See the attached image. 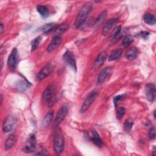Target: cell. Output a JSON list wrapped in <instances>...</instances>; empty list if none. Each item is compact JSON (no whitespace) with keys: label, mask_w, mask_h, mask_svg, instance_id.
Returning a JSON list of instances; mask_svg holds the SVG:
<instances>
[{"label":"cell","mask_w":156,"mask_h":156,"mask_svg":"<svg viewBox=\"0 0 156 156\" xmlns=\"http://www.w3.org/2000/svg\"><path fill=\"white\" fill-rule=\"evenodd\" d=\"M92 9L93 5L91 2H87L82 7L77 15L74 23V25L76 28H80L82 24H84L88 15L92 10Z\"/></svg>","instance_id":"obj_1"},{"label":"cell","mask_w":156,"mask_h":156,"mask_svg":"<svg viewBox=\"0 0 156 156\" xmlns=\"http://www.w3.org/2000/svg\"><path fill=\"white\" fill-rule=\"evenodd\" d=\"M53 147L56 155H60L63 151L64 139L61 132H55L53 139Z\"/></svg>","instance_id":"obj_2"},{"label":"cell","mask_w":156,"mask_h":156,"mask_svg":"<svg viewBox=\"0 0 156 156\" xmlns=\"http://www.w3.org/2000/svg\"><path fill=\"white\" fill-rule=\"evenodd\" d=\"M98 94V93L96 90H93L90 93H89V94L86 97L85 101H83V102L81 106L80 110V113H85L88 109V108L90 107V105L92 104V103L95 100Z\"/></svg>","instance_id":"obj_3"},{"label":"cell","mask_w":156,"mask_h":156,"mask_svg":"<svg viewBox=\"0 0 156 156\" xmlns=\"http://www.w3.org/2000/svg\"><path fill=\"white\" fill-rule=\"evenodd\" d=\"M68 107L67 104H63L60 107V108L59 109V110L57 113V115L55 116V118L52 124L53 128H55L61 123V122L64 119V118L66 116L68 113Z\"/></svg>","instance_id":"obj_4"},{"label":"cell","mask_w":156,"mask_h":156,"mask_svg":"<svg viewBox=\"0 0 156 156\" xmlns=\"http://www.w3.org/2000/svg\"><path fill=\"white\" fill-rule=\"evenodd\" d=\"M18 62V51L16 48H13L7 60V65L9 69L14 71L17 66Z\"/></svg>","instance_id":"obj_5"},{"label":"cell","mask_w":156,"mask_h":156,"mask_svg":"<svg viewBox=\"0 0 156 156\" xmlns=\"http://www.w3.org/2000/svg\"><path fill=\"white\" fill-rule=\"evenodd\" d=\"M16 123V119L13 116H9L4 120L2 124V131L9 132L12 131Z\"/></svg>","instance_id":"obj_6"},{"label":"cell","mask_w":156,"mask_h":156,"mask_svg":"<svg viewBox=\"0 0 156 156\" xmlns=\"http://www.w3.org/2000/svg\"><path fill=\"white\" fill-rule=\"evenodd\" d=\"M63 58L65 63L69 66L75 71H77L76 62L74 54L70 51L67 50L63 55Z\"/></svg>","instance_id":"obj_7"},{"label":"cell","mask_w":156,"mask_h":156,"mask_svg":"<svg viewBox=\"0 0 156 156\" xmlns=\"http://www.w3.org/2000/svg\"><path fill=\"white\" fill-rule=\"evenodd\" d=\"M36 144L37 140L34 134H32L29 136L26 142V144L23 149L24 152L27 153L32 152L36 148Z\"/></svg>","instance_id":"obj_8"},{"label":"cell","mask_w":156,"mask_h":156,"mask_svg":"<svg viewBox=\"0 0 156 156\" xmlns=\"http://www.w3.org/2000/svg\"><path fill=\"white\" fill-rule=\"evenodd\" d=\"M146 96L147 99L152 102L155 98V87L154 83H149L146 85L145 88Z\"/></svg>","instance_id":"obj_9"},{"label":"cell","mask_w":156,"mask_h":156,"mask_svg":"<svg viewBox=\"0 0 156 156\" xmlns=\"http://www.w3.org/2000/svg\"><path fill=\"white\" fill-rule=\"evenodd\" d=\"M112 70V68L110 66H108V67L104 68L100 72V73L98 77L97 83L98 85L103 83L105 82V80H106V79L107 78V77L108 76V75L110 74Z\"/></svg>","instance_id":"obj_10"},{"label":"cell","mask_w":156,"mask_h":156,"mask_svg":"<svg viewBox=\"0 0 156 156\" xmlns=\"http://www.w3.org/2000/svg\"><path fill=\"white\" fill-rule=\"evenodd\" d=\"M52 70V66L51 65L48 64L46 65L44 68H42V69L37 74L36 79L37 81H40L44 79L46 77H47L50 73L51 72Z\"/></svg>","instance_id":"obj_11"},{"label":"cell","mask_w":156,"mask_h":156,"mask_svg":"<svg viewBox=\"0 0 156 156\" xmlns=\"http://www.w3.org/2000/svg\"><path fill=\"white\" fill-rule=\"evenodd\" d=\"M62 41V38L60 36L54 37L50 44L47 47V51L48 52H52L54 51L57 47H58Z\"/></svg>","instance_id":"obj_12"},{"label":"cell","mask_w":156,"mask_h":156,"mask_svg":"<svg viewBox=\"0 0 156 156\" xmlns=\"http://www.w3.org/2000/svg\"><path fill=\"white\" fill-rule=\"evenodd\" d=\"M107 58V52L105 51H103L102 52H101L97 56L94 63V68L96 69L99 68L104 62V61Z\"/></svg>","instance_id":"obj_13"},{"label":"cell","mask_w":156,"mask_h":156,"mask_svg":"<svg viewBox=\"0 0 156 156\" xmlns=\"http://www.w3.org/2000/svg\"><path fill=\"white\" fill-rule=\"evenodd\" d=\"M53 88L54 87L52 85H49L44 91V92L43 93L42 98L44 102H49L50 101V100L52 98V94H53V91H54Z\"/></svg>","instance_id":"obj_14"},{"label":"cell","mask_w":156,"mask_h":156,"mask_svg":"<svg viewBox=\"0 0 156 156\" xmlns=\"http://www.w3.org/2000/svg\"><path fill=\"white\" fill-rule=\"evenodd\" d=\"M90 140L98 147H102V142L100 138L99 133L94 130H92L91 135L90 136Z\"/></svg>","instance_id":"obj_15"},{"label":"cell","mask_w":156,"mask_h":156,"mask_svg":"<svg viewBox=\"0 0 156 156\" xmlns=\"http://www.w3.org/2000/svg\"><path fill=\"white\" fill-rule=\"evenodd\" d=\"M16 141V138L15 135L13 134L9 135L5 141V149L6 151L11 149L15 144Z\"/></svg>","instance_id":"obj_16"},{"label":"cell","mask_w":156,"mask_h":156,"mask_svg":"<svg viewBox=\"0 0 156 156\" xmlns=\"http://www.w3.org/2000/svg\"><path fill=\"white\" fill-rule=\"evenodd\" d=\"M117 21V19H111L110 20H108L104 25L103 29H102V34L103 35H106L109 30H110V29L112 28V27L115 24V23Z\"/></svg>","instance_id":"obj_17"},{"label":"cell","mask_w":156,"mask_h":156,"mask_svg":"<svg viewBox=\"0 0 156 156\" xmlns=\"http://www.w3.org/2000/svg\"><path fill=\"white\" fill-rule=\"evenodd\" d=\"M138 51L136 48L132 47L126 54V57L129 60H133L135 59L138 56Z\"/></svg>","instance_id":"obj_18"},{"label":"cell","mask_w":156,"mask_h":156,"mask_svg":"<svg viewBox=\"0 0 156 156\" xmlns=\"http://www.w3.org/2000/svg\"><path fill=\"white\" fill-rule=\"evenodd\" d=\"M68 24L66 23L61 24L55 27L54 30V37H58L63 33H64L68 29Z\"/></svg>","instance_id":"obj_19"},{"label":"cell","mask_w":156,"mask_h":156,"mask_svg":"<svg viewBox=\"0 0 156 156\" xmlns=\"http://www.w3.org/2000/svg\"><path fill=\"white\" fill-rule=\"evenodd\" d=\"M121 27L120 26H118L117 27H116L112 31V32L110 34V39L111 40L112 42H116V41L118 40V36L121 32Z\"/></svg>","instance_id":"obj_20"},{"label":"cell","mask_w":156,"mask_h":156,"mask_svg":"<svg viewBox=\"0 0 156 156\" xmlns=\"http://www.w3.org/2000/svg\"><path fill=\"white\" fill-rule=\"evenodd\" d=\"M37 10L42 18H46L49 16V10L46 6L43 5H38L37 7Z\"/></svg>","instance_id":"obj_21"},{"label":"cell","mask_w":156,"mask_h":156,"mask_svg":"<svg viewBox=\"0 0 156 156\" xmlns=\"http://www.w3.org/2000/svg\"><path fill=\"white\" fill-rule=\"evenodd\" d=\"M107 12L106 10L103 11L100 13V15L98 16V17L96 19L94 23V27H97L99 25H101L105 20L107 16Z\"/></svg>","instance_id":"obj_22"},{"label":"cell","mask_w":156,"mask_h":156,"mask_svg":"<svg viewBox=\"0 0 156 156\" xmlns=\"http://www.w3.org/2000/svg\"><path fill=\"white\" fill-rule=\"evenodd\" d=\"M143 20L145 23L149 25H154L155 24V16L152 13H146L143 16Z\"/></svg>","instance_id":"obj_23"},{"label":"cell","mask_w":156,"mask_h":156,"mask_svg":"<svg viewBox=\"0 0 156 156\" xmlns=\"http://www.w3.org/2000/svg\"><path fill=\"white\" fill-rule=\"evenodd\" d=\"M57 25L55 23H48V24H46L45 25L41 26L40 28V30L42 31L44 33H48L51 32L52 30H53L54 29H55Z\"/></svg>","instance_id":"obj_24"},{"label":"cell","mask_w":156,"mask_h":156,"mask_svg":"<svg viewBox=\"0 0 156 156\" xmlns=\"http://www.w3.org/2000/svg\"><path fill=\"white\" fill-rule=\"evenodd\" d=\"M122 52V51L121 49H118L115 50L112 52L110 55L108 57V60L109 61H114L116 59H118L120 56L121 55Z\"/></svg>","instance_id":"obj_25"},{"label":"cell","mask_w":156,"mask_h":156,"mask_svg":"<svg viewBox=\"0 0 156 156\" xmlns=\"http://www.w3.org/2000/svg\"><path fill=\"white\" fill-rule=\"evenodd\" d=\"M29 82L24 80H20L16 84V88L20 91H25L29 88Z\"/></svg>","instance_id":"obj_26"},{"label":"cell","mask_w":156,"mask_h":156,"mask_svg":"<svg viewBox=\"0 0 156 156\" xmlns=\"http://www.w3.org/2000/svg\"><path fill=\"white\" fill-rule=\"evenodd\" d=\"M53 117V111L51 110L49 112H48L47 113V114L46 115L44 119H43V124L44 126H48V124L50 123V122L51 121Z\"/></svg>","instance_id":"obj_27"},{"label":"cell","mask_w":156,"mask_h":156,"mask_svg":"<svg viewBox=\"0 0 156 156\" xmlns=\"http://www.w3.org/2000/svg\"><path fill=\"white\" fill-rule=\"evenodd\" d=\"M41 40V37L38 36V37H36L35 38H34L32 41V42H31V51H35L38 48V46H39V44L40 43Z\"/></svg>","instance_id":"obj_28"},{"label":"cell","mask_w":156,"mask_h":156,"mask_svg":"<svg viewBox=\"0 0 156 156\" xmlns=\"http://www.w3.org/2000/svg\"><path fill=\"white\" fill-rule=\"evenodd\" d=\"M133 121L130 118H128L126 120L124 124V129L126 132H129L133 126Z\"/></svg>","instance_id":"obj_29"},{"label":"cell","mask_w":156,"mask_h":156,"mask_svg":"<svg viewBox=\"0 0 156 156\" xmlns=\"http://www.w3.org/2000/svg\"><path fill=\"white\" fill-rule=\"evenodd\" d=\"M133 41V39L132 38V37H131L130 35H128V36H126L122 42V45L124 46V47H127L129 46Z\"/></svg>","instance_id":"obj_30"},{"label":"cell","mask_w":156,"mask_h":156,"mask_svg":"<svg viewBox=\"0 0 156 156\" xmlns=\"http://www.w3.org/2000/svg\"><path fill=\"white\" fill-rule=\"evenodd\" d=\"M124 113H125L124 107H121L118 108L117 111H116V118L118 120H120L122 118V116H124Z\"/></svg>","instance_id":"obj_31"},{"label":"cell","mask_w":156,"mask_h":156,"mask_svg":"<svg viewBox=\"0 0 156 156\" xmlns=\"http://www.w3.org/2000/svg\"><path fill=\"white\" fill-rule=\"evenodd\" d=\"M124 95H118L116 96H115L113 99V104L115 105V107H117L118 105L119 102L122 99Z\"/></svg>","instance_id":"obj_32"},{"label":"cell","mask_w":156,"mask_h":156,"mask_svg":"<svg viewBox=\"0 0 156 156\" xmlns=\"http://www.w3.org/2000/svg\"><path fill=\"white\" fill-rule=\"evenodd\" d=\"M149 138L151 140H153L155 137V130L154 128H151L148 134Z\"/></svg>","instance_id":"obj_33"},{"label":"cell","mask_w":156,"mask_h":156,"mask_svg":"<svg viewBox=\"0 0 156 156\" xmlns=\"http://www.w3.org/2000/svg\"><path fill=\"white\" fill-rule=\"evenodd\" d=\"M139 35L141 37H142L143 38H146L149 36V33L148 32H146V31H143Z\"/></svg>","instance_id":"obj_34"},{"label":"cell","mask_w":156,"mask_h":156,"mask_svg":"<svg viewBox=\"0 0 156 156\" xmlns=\"http://www.w3.org/2000/svg\"><path fill=\"white\" fill-rule=\"evenodd\" d=\"M3 29H4V26H3V24H1V34H2V33Z\"/></svg>","instance_id":"obj_35"}]
</instances>
